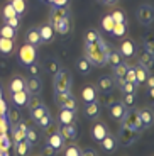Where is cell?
Returning a JSON list of instances; mask_svg holds the SVG:
<instances>
[{
    "label": "cell",
    "mask_w": 154,
    "mask_h": 156,
    "mask_svg": "<svg viewBox=\"0 0 154 156\" xmlns=\"http://www.w3.org/2000/svg\"><path fill=\"white\" fill-rule=\"evenodd\" d=\"M108 48L107 44L102 41V37H98L93 43H86L85 46V58L88 59L90 65L95 66H103L107 63V55H108Z\"/></svg>",
    "instance_id": "obj_1"
},
{
    "label": "cell",
    "mask_w": 154,
    "mask_h": 156,
    "mask_svg": "<svg viewBox=\"0 0 154 156\" xmlns=\"http://www.w3.org/2000/svg\"><path fill=\"white\" fill-rule=\"evenodd\" d=\"M71 87V76L68 71L58 70L54 73V92H69Z\"/></svg>",
    "instance_id": "obj_2"
},
{
    "label": "cell",
    "mask_w": 154,
    "mask_h": 156,
    "mask_svg": "<svg viewBox=\"0 0 154 156\" xmlns=\"http://www.w3.org/2000/svg\"><path fill=\"white\" fill-rule=\"evenodd\" d=\"M137 136H139L137 131L122 126L115 139H117V144H120V146H131V144H134V141L137 139Z\"/></svg>",
    "instance_id": "obj_3"
},
{
    "label": "cell",
    "mask_w": 154,
    "mask_h": 156,
    "mask_svg": "<svg viewBox=\"0 0 154 156\" xmlns=\"http://www.w3.org/2000/svg\"><path fill=\"white\" fill-rule=\"evenodd\" d=\"M36 58H37V53H36V46H32V44L26 43L19 49V61L22 65H26V66H29L31 63H34Z\"/></svg>",
    "instance_id": "obj_4"
},
{
    "label": "cell",
    "mask_w": 154,
    "mask_h": 156,
    "mask_svg": "<svg viewBox=\"0 0 154 156\" xmlns=\"http://www.w3.org/2000/svg\"><path fill=\"white\" fill-rule=\"evenodd\" d=\"M122 126L134 129V131H137V133H141V131L144 129L142 122H141V119H139V114L135 112V110H127V114H125L124 119H122Z\"/></svg>",
    "instance_id": "obj_5"
},
{
    "label": "cell",
    "mask_w": 154,
    "mask_h": 156,
    "mask_svg": "<svg viewBox=\"0 0 154 156\" xmlns=\"http://www.w3.org/2000/svg\"><path fill=\"white\" fill-rule=\"evenodd\" d=\"M56 104L61 109H69V110H76V100L69 92H56Z\"/></svg>",
    "instance_id": "obj_6"
},
{
    "label": "cell",
    "mask_w": 154,
    "mask_h": 156,
    "mask_svg": "<svg viewBox=\"0 0 154 156\" xmlns=\"http://www.w3.org/2000/svg\"><path fill=\"white\" fill-rule=\"evenodd\" d=\"M135 16H137V20L142 26H151L152 22V17H154V12H152V7L151 5H141L135 12Z\"/></svg>",
    "instance_id": "obj_7"
},
{
    "label": "cell",
    "mask_w": 154,
    "mask_h": 156,
    "mask_svg": "<svg viewBox=\"0 0 154 156\" xmlns=\"http://www.w3.org/2000/svg\"><path fill=\"white\" fill-rule=\"evenodd\" d=\"M108 107H110L112 119H115V121H122L124 115L127 114V107L124 105L122 102H114V104H112V105H108Z\"/></svg>",
    "instance_id": "obj_8"
},
{
    "label": "cell",
    "mask_w": 154,
    "mask_h": 156,
    "mask_svg": "<svg viewBox=\"0 0 154 156\" xmlns=\"http://www.w3.org/2000/svg\"><path fill=\"white\" fill-rule=\"evenodd\" d=\"M108 134V129L107 126L103 124V122H95L92 127V137L96 141V143H100L102 139H103L105 136Z\"/></svg>",
    "instance_id": "obj_9"
},
{
    "label": "cell",
    "mask_w": 154,
    "mask_h": 156,
    "mask_svg": "<svg viewBox=\"0 0 154 156\" xmlns=\"http://www.w3.org/2000/svg\"><path fill=\"white\" fill-rule=\"evenodd\" d=\"M26 88L29 92V95H37L41 90H43V83L39 80V76H31L26 82Z\"/></svg>",
    "instance_id": "obj_10"
},
{
    "label": "cell",
    "mask_w": 154,
    "mask_h": 156,
    "mask_svg": "<svg viewBox=\"0 0 154 156\" xmlns=\"http://www.w3.org/2000/svg\"><path fill=\"white\" fill-rule=\"evenodd\" d=\"M58 133L61 134V137L65 141H75L76 139V127H75V124L61 126V127L58 129Z\"/></svg>",
    "instance_id": "obj_11"
},
{
    "label": "cell",
    "mask_w": 154,
    "mask_h": 156,
    "mask_svg": "<svg viewBox=\"0 0 154 156\" xmlns=\"http://www.w3.org/2000/svg\"><path fill=\"white\" fill-rule=\"evenodd\" d=\"M75 112L76 110H69V109H61L58 115V121L61 126H68V124H75Z\"/></svg>",
    "instance_id": "obj_12"
},
{
    "label": "cell",
    "mask_w": 154,
    "mask_h": 156,
    "mask_svg": "<svg viewBox=\"0 0 154 156\" xmlns=\"http://www.w3.org/2000/svg\"><path fill=\"white\" fill-rule=\"evenodd\" d=\"M100 146H102V149H103V151L114 153L117 149V139H115V136H112V134L108 133L107 136L100 141Z\"/></svg>",
    "instance_id": "obj_13"
},
{
    "label": "cell",
    "mask_w": 154,
    "mask_h": 156,
    "mask_svg": "<svg viewBox=\"0 0 154 156\" xmlns=\"http://www.w3.org/2000/svg\"><path fill=\"white\" fill-rule=\"evenodd\" d=\"M119 53L124 56V58H132V56L135 55V44L132 43L131 39H127V41H124V43H120Z\"/></svg>",
    "instance_id": "obj_14"
},
{
    "label": "cell",
    "mask_w": 154,
    "mask_h": 156,
    "mask_svg": "<svg viewBox=\"0 0 154 156\" xmlns=\"http://www.w3.org/2000/svg\"><path fill=\"white\" fill-rule=\"evenodd\" d=\"M51 26H53V29H54V32H59L61 36H66L69 32V17H66V19H61V20H58V22H49Z\"/></svg>",
    "instance_id": "obj_15"
},
{
    "label": "cell",
    "mask_w": 154,
    "mask_h": 156,
    "mask_svg": "<svg viewBox=\"0 0 154 156\" xmlns=\"http://www.w3.org/2000/svg\"><path fill=\"white\" fill-rule=\"evenodd\" d=\"M27 100H29V92H27V90H20V92H14V94H12V102H14L17 107L27 105Z\"/></svg>",
    "instance_id": "obj_16"
},
{
    "label": "cell",
    "mask_w": 154,
    "mask_h": 156,
    "mask_svg": "<svg viewBox=\"0 0 154 156\" xmlns=\"http://www.w3.org/2000/svg\"><path fill=\"white\" fill-rule=\"evenodd\" d=\"M54 29L51 24H44L43 27H39V36H41V41H46V43H51L54 39Z\"/></svg>",
    "instance_id": "obj_17"
},
{
    "label": "cell",
    "mask_w": 154,
    "mask_h": 156,
    "mask_svg": "<svg viewBox=\"0 0 154 156\" xmlns=\"http://www.w3.org/2000/svg\"><path fill=\"white\" fill-rule=\"evenodd\" d=\"M26 43L32 44V46H36V48L43 43V41H41V36H39V29L32 27V29H29V31L26 32Z\"/></svg>",
    "instance_id": "obj_18"
},
{
    "label": "cell",
    "mask_w": 154,
    "mask_h": 156,
    "mask_svg": "<svg viewBox=\"0 0 154 156\" xmlns=\"http://www.w3.org/2000/svg\"><path fill=\"white\" fill-rule=\"evenodd\" d=\"M100 107H102V105H100L96 100L86 104V107H85V115L88 117V119H96V117L100 115Z\"/></svg>",
    "instance_id": "obj_19"
},
{
    "label": "cell",
    "mask_w": 154,
    "mask_h": 156,
    "mask_svg": "<svg viewBox=\"0 0 154 156\" xmlns=\"http://www.w3.org/2000/svg\"><path fill=\"white\" fill-rule=\"evenodd\" d=\"M47 144L53 146L56 151H59V149L63 148V144H65V139L61 137L59 133H54V134H51V136H47Z\"/></svg>",
    "instance_id": "obj_20"
},
{
    "label": "cell",
    "mask_w": 154,
    "mask_h": 156,
    "mask_svg": "<svg viewBox=\"0 0 154 156\" xmlns=\"http://www.w3.org/2000/svg\"><path fill=\"white\" fill-rule=\"evenodd\" d=\"M114 85H115V82H114L112 76H102L98 80V88H100V92H112Z\"/></svg>",
    "instance_id": "obj_21"
},
{
    "label": "cell",
    "mask_w": 154,
    "mask_h": 156,
    "mask_svg": "<svg viewBox=\"0 0 154 156\" xmlns=\"http://www.w3.org/2000/svg\"><path fill=\"white\" fill-rule=\"evenodd\" d=\"M81 98L85 100V104H90V102L96 100L98 95H96V90L93 87H85V88L81 90Z\"/></svg>",
    "instance_id": "obj_22"
},
{
    "label": "cell",
    "mask_w": 154,
    "mask_h": 156,
    "mask_svg": "<svg viewBox=\"0 0 154 156\" xmlns=\"http://www.w3.org/2000/svg\"><path fill=\"white\" fill-rule=\"evenodd\" d=\"M137 114H139L141 122H142V127H149V126L152 124V112H151V109L137 110Z\"/></svg>",
    "instance_id": "obj_23"
},
{
    "label": "cell",
    "mask_w": 154,
    "mask_h": 156,
    "mask_svg": "<svg viewBox=\"0 0 154 156\" xmlns=\"http://www.w3.org/2000/svg\"><path fill=\"white\" fill-rule=\"evenodd\" d=\"M66 17H68V9L66 7H54L51 12V22H58V20L66 19Z\"/></svg>",
    "instance_id": "obj_24"
},
{
    "label": "cell",
    "mask_w": 154,
    "mask_h": 156,
    "mask_svg": "<svg viewBox=\"0 0 154 156\" xmlns=\"http://www.w3.org/2000/svg\"><path fill=\"white\" fill-rule=\"evenodd\" d=\"M124 61V56L120 55L117 49H110L107 55V63H110L112 66H117V65H120V63Z\"/></svg>",
    "instance_id": "obj_25"
},
{
    "label": "cell",
    "mask_w": 154,
    "mask_h": 156,
    "mask_svg": "<svg viewBox=\"0 0 154 156\" xmlns=\"http://www.w3.org/2000/svg\"><path fill=\"white\" fill-rule=\"evenodd\" d=\"M139 65L142 68H146L147 71L152 68V53H149V51H144V53H141V58H139Z\"/></svg>",
    "instance_id": "obj_26"
},
{
    "label": "cell",
    "mask_w": 154,
    "mask_h": 156,
    "mask_svg": "<svg viewBox=\"0 0 154 156\" xmlns=\"http://www.w3.org/2000/svg\"><path fill=\"white\" fill-rule=\"evenodd\" d=\"M14 51V39L0 37V53L2 55H10Z\"/></svg>",
    "instance_id": "obj_27"
},
{
    "label": "cell",
    "mask_w": 154,
    "mask_h": 156,
    "mask_svg": "<svg viewBox=\"0 0 154 156\" xmlns=\"http://www.w3.org/2000/svg\"><path fill=\"white\" fill-rule=\"evenodd\" d=\"M20 90H26V80L22 76H14L10 82V92H20Z\"/></svg>",
    "instance_id": "obj_28"
},
{
    "label": "cell",
    "mask_w": 154,
    "mask_h": 156,
    "mask_svg": "<svg viewBox=\"0 0 154 156\" xmlns=\"http://www.w3.org/2000/svg\"><path fill=\"white\" fill-rule=\"evenodd\" d=\"M26 133H27V126L22 124V122H19V124L14 127V139H16V143L20 139H24V137H26Z\"/></svg>",
    "instance_id": "obj_29"
},
{
    "label": "cell",
    "mask_w": 154,
    "mask_h": 156,
    "mask_svg": "<svg viewBox=\"0 0 154 156\" xmlns=\"http://www.w3.org/2000/svg\"><path fill=\"white\" fill-rule=\"evenodd\" d=\"M134 71H135V83H144L146 82L147 75H149L146 68H142L141 65H139V66H134Z\"/></svg>",
    "instance_id": "obj_30"
},
{
    "label": "cell",
    "mask_w": 154,
    "mask_h": 156,
    "mask_svg": "<svg viewBox=\"0 0 154 156\" xmlns=\"http://www.w3.org/2000/svg\"><path fill=\"white\" fill-rule=\"evenodd\" d=\"M24 139H26L31 146L37 144V143H39V134H37V131H34V129H31V127H27V133H26V137H24Z\"/></svg>",
    "instance_id": "obj_31"
},
{
    "label": "cell",
    "mask_w": 154,
    "mask_h": 156,
    "mask_svg": "<svg viewBox=\"0 0 154 156\" xmlns=\"http://www.w3.org/2000/svg\"><path fill=\"white\" fill-rule=\"evenodd\" d=\"M16 146H17V154L19 156H27V153H29V149H31V144H29L26 139L17 141Z\"/></svg>",
    "instance_id": "obj_32"
},
{
    "label": "cell",
    "mask_w": 154,
    "mask_h": 156,
    "mask_svg": "<svg viewBox=\"0 0 154 156\" xmlns=\"http://www.w3.org/2000/svg\"><path fill=\"white\" fill-rule=\"evenodd\" d=\"M90 66H92V65L88 63L86 58H80L78 63H76V68H78V71H80L81 75H88L90 73Z\"/></svg>",
    "instance_id": "obj_33"
},
{
    "label": "cell",
    "mask_w": 154,
    "mask_h": 156,
    "mask_svg": "<svg viewBox=\"0 0 154 156\" xmlns=\"http://www.w3.org/2000/svg\"><path fill=\"white\" fill-rule=\"evenodd\" d=\"M10 5L14 7V10L19 17L26 12V0H10Z\"/></svg>",
    "instance_id": "obj_34"
},
{
    "label": "cell",
    "mask_w": 154,
    "mask_h": 156,
    "mask_svg": "<svg viewBox=\"0 0 154 156\" xmlns=\"http://www.w3.org/2000/svg\"><path fill=\"white\" fill-rule=\"evenodd\" d=\"M127 63H120V65H117V66H114V76H115V80H119V78H124L125 76V71H127Z\"/></svg>",
    "instance_id": "obj_35"
},
{
    "label": "cell",
    "mask_w": 154,
    "mask_h": 156,
    "mask_svg": "<svg viewBox=\"0 0 154 156\" xmlns=\"http://www.w3.org/2000/svg\"><path fill=\"white\" fill-rule=\"evenodd\" d=\"M125 31H127L125 22H115V24H114V27H112L110 34H114V36H124V34H125Z\"/></svg>",
    "instance_id": "obj_36"
},
{
    "label": "cell",
    "mask_w": 154,
    "mask_h": 156,
    "mask_svg": "<svg viewBox=\"0 0 154 156\" xmlns=\"http://www.w3.org/2000/svg\"><path fill=\"white\" fill-rule=\"evenodd\" d=\"M0 37H7V39H14L16 37V29H12L10 26L5 24L4 27L0 29Z\"/></svg>",
    "instance_id": "obj_37"
},
{
    "label": "cell",
    "mask_w": 154,
    "mask_h": 156,
    "mask_svg": "<svg viewBox=\"0 0 154 156\" xmlns=\"http://www.w3.org/2000/svg\"><path fill=\"white\" fill-rule=\"evenodd\" d=\"M114 102H115V100H114V97L110 95V92H102V95H100V102H98L100 105H112Z\"/></svg>",
    "instance_id": "obj_38"
},
{
    "label": "cell",
    "mask_w": 154,
    "mask_h": 156,
    "mask_svg": "<svg viewBox=\"0 0 154 156\" xmlns=\"http://www.w3.org/2000/svg\"><path fill=\"white\" fill-rule=\"evenodd\" d=\"M65 156H81V149L76 144H69L65 149Z\"/></svg>",
    "instance_id": "obj_39"
},
{
    "label": "cell",
    "mask_w": 154,
    "mask_h": 156,
    "mask_svg": "<svg viewBox=\"0 0 154 156\" xmlns=\"http://www.w3.org/2000/svg\"><path fill=\"white\" fill-rule=\"evenodd\" d=\"M122 104L127 109H131V107H134L135 105V94H124V100H122Z\"/></svg>",
    "instance_id": "obj_40"
},
{
    "label": "cell",
    "mask_w": 154,
    "mask_h": 156,
    "mask_svg": "<svg viewBox=\"0 0 154 156\" xmlns=\"http://www.w3.org/2000/svg\"><path fill=\"white\" fill-rule=\"evenodd\" d=\"M36 122H37V126H39L41 129H43V131H44V129H46L47 126L51 124V115H49V112H46L43 117H39V119H37Z\"/></svg>",
    "instance_id": "obj_41"
},
{
    "label": "cell",
    "mask_w": 154,
    "mask_h": 156,
    "mask_svg": "<svg viewBox=\"0 0 154 156\" xmlns=\"http://www.w3.org/2000/svg\"><path fill=\"white\" fill-rule=\"evenodd\" d=\"M120 90H122L124 94H135V92H137V85H135V83H131V82H124L122 87H120Z\"/></svg>",
    "instance_id": "obj_42"
},
{
    "label": "cell",
    "mask_w": 154,
    "mask_h": 156,
    "mask_svg": "<svg viewBox=\"0 0 154 156\" xmlns=\"http://www.w3.org/2000/svg\"><path fill=\"white\" fill-rule=\"evenodd\" d=\"M46 112H47L46 107H44V105H39V107H36V109H32V110H31V117L34 119V121H37L39 117H43Z\"/></svg>",
    "instance_id": "obj_43"
},
{
    "label": "cell",
    "mask_w": 154,
    "mask_h": 156,
    "mask_svg": "<svg viewBox=\"0 0 154 156\" xmlns=\"http://www.w3.org/2000/svg\"><path fill=\"white\" fill-rule=\"evenodd\" d=\"M27 105H29V109H36V107L43 105V100L37 97V95H29V100H27Z\"/></svg>",
    "instance_id": "obj_44"
},
{
    "label": "cell",
    "mask_w": 154,
    "mask_h": 156,
    "mask_svg": "<svg viewBox=\"0 0 154 156\" xmlns=\"http://www.w3.org/2000/svg\"><path fill=\"white\" fill-rule=\"evenodd\" d=\"M114 24H115V22H114L112 16L108 14V16H105V17H103V20H102V27H103L107 32H112V27H114Z\"/></svg>",
    "instance_id": "obj_45"
},
{
    "label": "cell",
    "mask_w": 154,
    "mask_h": 156,
    "mask_svg": "<svg viewBox=\"0 0 154 156\" xmlns=\"http://www.w3.org/2000/svg\"><path fill=\"white\" fill-rule=\"evenodd\" d=\"M125 82H131V83H135V71H134V66H129L127 71H125ZM137 85V83H135Z\"/></svg>",
    "instance_id": "obj_46"
},
{
    "label": "cell",
    "mask_w": 154,
    "mask_h": 156,
    "mask_svg": "<svg viewBox=\"0 0 154 156\" xmlns=\"http://www.w3.org/2000/svg\"><path fill=\"white\" fill-rule=\"evenodd\" d=\"M46 68H47V71H49L51 75H54L56 71L59 70V65H58V61H56V59H49V61H47V65H46Z\"/></svg>",
    "instance_id": "obj_47"
},
{
    "label": "cell",
    "mask_w": 154,
    "mask_h": 156,
    "mask_svg": "<svg viewBox=\"0 0 154 156\" xmlns=\"http://www.w3.org/2000/svg\"><path fill=\"white\" fill-rule=\"evenodd\" d=\"M27 70H29V73H31V76H39V73H41V66H39L37 63H31L29 66H27Z\"/></svg>",
    "instance_id": "obj_48"
},
{
    "label": "cell",
    "mask_w": 154,
    "mask_h": 156,
    "mask_svg": "<svg viewBox=\"0 0 154 156\" xmlns=\"http://www.w3.org/2000/svg\"><path fill=\"white\" fill-rule=\"evenodd\" d=\"M16 10H14V7H12L10 4H7L4 7V19H10V17H16Z\"/></svg>",
    "instance_id": "obj_49"
},
{
    "label": "cell",
    "mask_w": 154,
    "mask_h": 156,
    "mask_svg": "<svg viewBox=\"0 0 154 156\" xmlns=\"http://www.w3.org/2000/svg\"><path fill=\"white\" fill-rule=\"evenodd\" d=\"M110 16H112V19H114V22H125V16H124L122 10H114Z\"/></svg>",
    "instance_id": "obj_50"
},
{
    "label": "cell",
    "mask_w": 154,
    "mask_h": 156,
    "mask_svg": "<svg viewBox=\"0 0 154 156\" xmlns=\"http://www.w3.org/2000/svg\"><path fill=\"white\" fill-rule=\"evenodd\" d=\"M98 37H100V34H98L96 31H93V29L85 34V41H86V43H93V41H96Z\"/></svg>",
    "instance_id": "obj_51"
},
{
    "label": "cell",
    "mask_w": 154,
    "mask_h": 156,
    "mask_svg": "<svg viewBox=\"0 0 154 156\" xmlns=\"http://www.w3.org/2000/svg\"><path fill=\"white\" fill-rule=\"evenodd\" d=\"M4 20H5V24H7V26H10L12 29L19 27V24H20V20H19V16H16V17H10V19H4Z\"/></svg>",
    "instance_id": "obj_52"
},
{
    "label": "cell",
    "mask_w": 154,
    "mask_h": 156,
    "mask_svg": "<svg viewBox=\"0 0 154 156\" xmlns=\"http://www.w3.org/2000/svg\"><path fill=\"white\" fill-rule=\"evenodd\" d=\"M43 156H56V149L46 143V146H44V149H43Z\"/></svg>",
    "instance_id": "obj_53"
},
{
    "label": "cell",
    "mask_w": 154,
    "mask_h": 156,
    "mask_svg": "<svg viewBox=\"0 0 154 156\" xmlns=\"http://www.w3.org/2000/svg\"><path fill=\"white\" fill-rule=\"evenodd\" d=\"M144 43H146V51H149V53H154V51H152V37H151V34L146 36Z\"/></svg>",
    "instance_id": "obj_54"
},
{
    "label": "cell",
    "mask_w": 154,
    "mask_h": 156,
    "mask_svg": "<svg viewBox=\"0 0 154 156\" xmlns=\"http://www.w3.org/2000/svg\"><path fill=\"white\" fill-rule=\"evenodd\" d=\"M9 117H10V121L16 124V122H19V119H20V114L17 112V110H10V114H9Z\"/></svg>",
    "instance_id": "obj_55"
},
{
    "label": "cell",
    "mask_w": 154,
    "mask_h": 156,
    "mask_svg": "<svg viewBox=\"0 0 154 156\" xmlns=\"http://www.w3.org/2000/svg\"><path fill=\"white\" fill-rule=\"evenodd\" d=\"M58 126H54V124H49V126H47V127L46 129H44V131H46V134H47V136H51V134H54V133H58Z\"/></svg>",
    "instance_id": "obj_56"
},
{
    "label": "cell",
    "mask_w": 154,
    "mask_h": 156,
    "mask_svg": "<svg viewBox=\"0 0 154 156\" xmlns=\"http://www.w3.org/2000/svg\"><path fill=\"white\" fill-rule=\"evenodd\" d=\"M81 156H96V151L93 148H86V149H81Z\"/></svg>",
    "instance_id": "obj_57"
},
{
    "label": "cell",
    "mask_w": 154,
    "mask_h": 156,
    "mask_svg": "<svg viewBox=\"0 0 154 156\" xmlns=\"http://www.w3.org/2000/svg\"><path fill=\"white\" fill-rule=\"evenodd\" d=\"M98 4H103V5H114V4H117L119 0H96Z\"/></svg>",
    "instance_id": "obj_58"
},
{
    "label": "cell",
    "mask_w": 154,
    "mask_h": 156,
    "mask_svg": "<svg viewBox=\"0 0 154 156\" xmlns=\"http://www.w3.org/2000/svg\"><path fill=\"white\" fill-rule=\"evenodd\" d=\"M146 83H147V88H154V80H152V76H151V75H147Z\"/></svg>",
    "instance_id": "obj_59"
},
{
    "label": "cell",
    "mask_w": 154,
    "mask_h": 156,
    "mask_svg": "<svg viewBox=\"0 0 154 156\" xmlns=\"http://www.w3.org/2000/svg\"><path fill=\"white\" fill-rule=\"evenodd\" d=\"M147 95H149V98H152V95H154L152 88H149V90H147Z\"/></svg>",
    "instance_id": "obj_60"
}]
</instances>
